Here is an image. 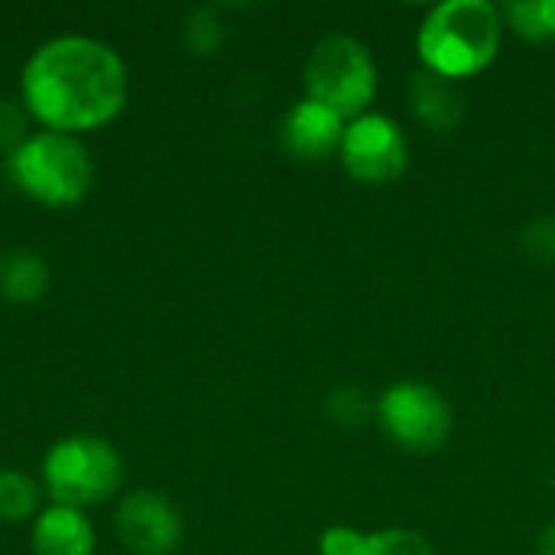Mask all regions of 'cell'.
<instances>
[{"label":"cell","instance_id":"cell-8","mask_svg":"<svg viewBox=\"0 0 555 555\" xmlns=\"http://www.w3.org/2000/svg\"><path fill=\"white\" fill-rule=\"evenodd\" d=\"M114 533L133 555H176L185 540V520L163 491L137 488L117 501Z\"/></svg>","mask_w":555,"mask_h":555},{"label":"cell","instance_id":"cell-13","mask_svg":"<svg viewBox=\"0 0 555 555\" xmlns=\"http://www.w3.org/2000/svg\"><path fill=\"white\" fill-rule=\"evenodd\" d=\"M42 488L20 468H0V524L16 527V524H33V517L42 511L39 507Z\"/></svg>","mask_w":555,"mask_h":555},{"label":"cell","instance_id":"cell-21","mask_svg":"<svg viewBox=\"0 0 555 555\" xmlns=\"http://www.w3.org/2000/svg\"><path fill=\"white\" fill-rule=\"evenodd\" d=\"M537 555H555V520L540 533V543H537Z\"/></svg>","mask_w":555,"mask_h":555},{"label":"cell","instance_id":"cell-4","mask_svg":"<svg viewBox=\"0 0 555 555\" xmlns=\"http://www.w3.org/2000/svg\"><path fill=\"white\" fill-rule=\"evenodd\" d=\"M127 465L120 449L94 433H72L49 446L42 455V491L49 504L98 507L124 491Z\"/></svg>","mask_w":555,"mask_h":555},{"label":"cell","instance_id":"cell-16","mask_svg":"<svg viewBox=\"0 0 555 555\" xmlns=\"http://www.w3.org/2000/svg\"><path fill=\"white\" fill-rule=\"evenodd\" d=\"M185 42H189L192 52L211 55V52L224 42V23L218 20V13L208 10V7L195 10V13L185 20Z\"/></svg>","mask_w":555,"mask_h":555},{"label":"cell","instance_id":"cell-19","mask_svg":"<svg viewBox=\"0 0 555 555\" xmlns=\"http://www.w3.org/2000/svg\"><path fill=\"white\" fill-rule=\"evenodd\" d=\"M364 546H367V533L345 524H335L319 537V555H364Z\"/></svg>","mask_w":555,"mask_h":555},{"label":"cell","instance_id":"cell-1","mask_svg":"<svg viewBox=\"0 0 555 555\" xmlns=\"http://www.w3.org/2000/svg\"><path fill=\"white\" fill-rule=\"evenodd\" d=\"M130 98L124 55L85 33L39 42L20 68V104L39 130L85 137L120 117Z\"/></svg>","mask_w":555,"mask_h":555},{"label":"cell","instance_id":"cell-18","mask_svg":"<svg viewBox=\"0 0 555 555\" xmlns=\"http://www.w3.org/2000/svg\"><path fill=\"white\" fill-rule=\"evenodd\" d=\"M328 413L341 426H361L367 420V413H371V403L358 387H338L328 397Z\"/></svg>","mask_w":555,"mask_h":555},{"label":"cell","instance_id":"cell-5","mask_svg":"<svg viewBox=\"0 0 555 555\" xmlns=\"http://www.w3.org/2000/svg\"><path fill=\"white\" fill-rule=\"evenodd\" d=\"M302 78H306V98L338 111L345 120L367 114L380 81L371 49L348 33L322 36L306 59Z\"/></svg>","mask_w":555,"mask_h":555},{"label":"cell","instance_id":"cell-15","mask_svg":"<svg viewBox=\"0 0 555 555\" xmlns=\"http://www.w3.org/2000/svg\"><path fill=\"white\" fill-rule=\"evenodd\" d=\"M364 555H436V550H433L429 537H423L416 530L387 527V530L367 533Z\"/></svg>","mask_w":555,"mask_h":555},{"label":"cell","instance_id":"cell-14","mask_svg":"<svg viewBox=\"0 0 555 555\" xmlns=\"http://www.w3.org/2000/svg\"><path fill=\"white\" fill-rule=\"evenodd\" d=\"M501 16L527 42L555 39V0H507L501 7Z\"/></svg>","mask_w":555,"mask_h":555},{"label":"cell","instance_id":"cell-2","mask_svg":"<svg viewBox=\"0 0 555 555\" xmlns=\"http://www.w3.org/2000/svg\"><path fill=\"white\" fill-rule=\"evenodd\" d=\"M504 39L501 7L491 0H446L426 13L416 29V52L426 72L442 78H472L485 72Z\"/></svg>","mask_w":555,"mask_h":555},{"label":"cell","instance_id":"cell-7","mask_svg":"<svg viewBox=\"0 0 555 555\" xmlns=\"http://www.w3.org/2000/svg\"><path fill=\"white\" fill-rule=\"evenodd\" d=\"M338 159L361 185H390L410 166V143L400 124L387 114H361L348 120Z\"/></svg>","mask_w":555,"mask_h":555},{"label":"cell","instance_id":"cell-11","mask_svg":"<svg viewBox=\"0 0 555 555\" xmlns=\"http://www.w3.org/2000/svg\"><path fill=\"white\" fill-rule=\"evenodd\" d=\"M410 107L423 127L436 133H452L465 117V94L459 81L423 68L410 81Z\"/></svg>","mask_w":555,"mask_h":555},{"label":"cell","instance_id":"cell-3","mask_svg":"<svg viewBox=\"0 0 555 555\" xmlns=\"http://www.w3.org/2000/svg\"><path fill=\"white\" fill-rule=\"evenodd\" d=\"M10 185L42 208H75L94 182V159L81 137L55 130H29V137L3 156Z\"/></svg>","mask_w":555,"mask_h":555},{"label":"cell","instance_id":"cell-6","mask_svg":"<svg viewBox=\"0 0 555 555\" xmlns=\"http://www.w3.org/2000/svg\"><path fill=\"white\" fill-rule=\"evenodd\" d=\"M377 423L397 449L429 455L449 442L455 429V413L442 390H436L433 384L397 380L377 400Z\"/></svg>","mask_w":555,"mask_h":555},{"label":"cell","instance_id":"cell-12","mask_svg":"<svg viewBox=\"0 0 555 555\" xmlns=\"http://www.w3.org/2000/svg\"><path fill=\"white\" fill-rule=\"evenodd\" d=\"M52 273L42 254L29 247H10L0 250V296L16 306L39 302L49 293Z\"/></svg>","mask_w":555,"mask_h":555},{"label":"cell","instance_id":"cell-17","mask_svg":"<svg viewBox=\"0 0 555 555\" xmlns=\"http://www.w3.org/2000/svg\"><path fill=\"white\" fill-rule=\"evenodd\" d=\"M29 137V114L23 111L20 98H0V153L7 156Z\"/></svg>","mask_w":555,"mask_h":555},{"label":"cell","instance_id":"cell-10","mask_svg":"<svg viewBox=\"0 0 555 555\" xmlns=\"http://www.w3.org/2000/svg\"><path fill=\"white\" fill-rule=\"evenodd\" d=\"M29 546L33 555H94L98 530L88 511L46 504L29 524Z\"/></svg>","mask_w":555,"mask_h":555},{"label":"cell","instance_id":"cell-20","mask_svg":"<svg viewBox=\"0 0 555 555\" xmlns=\"http://www.w3.org/2000/svg\"><path fill=\"white\" fill-rule=\"evenodd\" d=\"M524 250L540 263H555V218H540L524 231Z\"/></svg>","mask_w":555,"mask_h":555},{"label":"cell","instance_id":"cell-9","mask_svg":"<svg viewBox=\"0 0 555 555\" xmlns=\"http://www.w3.org/2000/svg\"><path fill=\"white\" fill-rule=\"evenodd\" d=\"M345 127L348 120L338 111L302 98L283 114L280 143L296 163H325L328 156H338Z\"/></svg>","mask_w":555,"mask_h":555}]
</instances>
